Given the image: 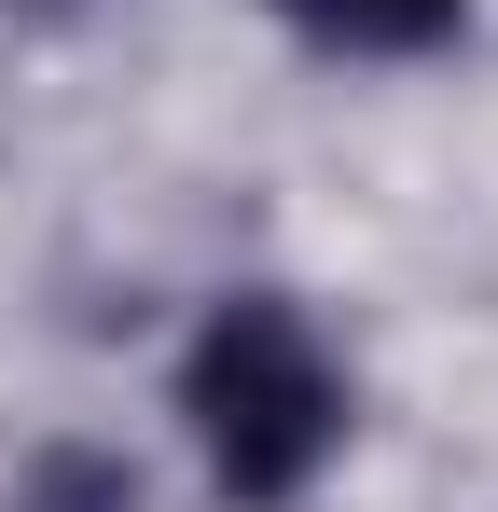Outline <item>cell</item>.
I'll use <instances>...</instances> for the list:
<instances>
[{
  "label": "cell",
  "mask_w": 498,
  "mask_h": 512,
  "mask_svg": "<svg viewBox=\"0 0 498 512\" xmlns=\"http://www.w3.org/2000/svg\"><path fill=\"white\" fill-rule=\"evenodd\" d=\"M180 416H194V443H208L222 499L277 512V499H305L319 457L346 443V374L319 360V333H305L277 291H249V305H222V319L194 333Z\"/></svg>",
  "instance_id": "cell-1"
},
{
  "label": "cell",
  "mask_w": 498,
  "mask_h": 512,
  "mask_svg": "<svg viewBox=\"0 0 498 512\" xmlns=\"http://www.w3.org/2000/svg\"><path fill=\"white\" fill-rule=\"evenodd\" d=\"M291 28H319V42H360V56H415V42H443L471 0H277Z\"/></svg>",
  "instance_id": "cell-2"
},
{
  "label": "cell",
  "mask_w": 498,
  "mask_h": 512,
  "mask_svg": "<svg viewBox=\"0 0 498 512\" xmlns=\"http://www.w3.org/2000/svg\"><path fill=\"white\" fill-rule=\"evenodd\" d=\"M14 512H139V471L97 457V443H42V457L14 471Z\"/></svg>",
  "instance_id": "cell-3"
}]
</instances>
